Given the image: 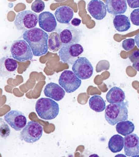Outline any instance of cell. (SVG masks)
Returning <instances> with one entry per match:
<instances>
[{
  "label": "cell",
  "mask_w": 139,
  "mask_h": 157,
  "mask_svg": "<svg viewBox=\"0 0 139 157\" xmlns=\"http://www.w3.org/2000/svg\"><path fill=\"white\" fill-rule=\"evenodd\" d=\"M23 38L28 43L34 56L39 57L48 52V34L42 29L34 28L25 31Z\"/></svg>",
  "instance_id": "1"
},
{
  "label": "cell",
  "mask_w": 139,
  "mask_h": 157,
  "mask_svg": "<svg viewBox=\"0 0 139 157\" xmlns=\"http://www.w3.org/2000/svg\"><path fill=\"white\" fill-rule=\"evenodd\" d=\"M106 121L112 126H115L120 121L128 119V110L126 102L109 104L105 109Z\"/></svg>",
  "instance_id": "2"
},
{
  "label": "cell",
  "mask_w": 139,
  "mask_h": 157,
  "mask_svg": "<svg viewBox=\"0 0 139 157\" xmlns=\"http://www.w3.org/2000/svg\"><path fill=\"white\" fill-rule=\"evenodd\" d=\"M36 111L38 116L45 120H52L59 115V109L57 102L51 98H40L36 102Z\"/></svg>",
  "instance_id": "3"
},
{
  "label": "cell",
  "mask_w": 139,
  "mask_h": 157,
  "mask_svg": "<svg viewBox=\"0 0 139 157\" xmlns=\"http://www.w3.org/2000/svg\"><path fill=\"white\" fill-rule=\"evenodd\" d=\"M12 57L20 62L30 60L33 58V52L28 43L25 40H15L11 47Z\"/></svg>",
  "instance_id": "4"
},
{
  "label": "cell",
  "mask_w": 139,
  "mask_h": 157,
  "mask_svg": "<svg viewBox=\"0 0 139 157\" xmlns=\"http://www.w3.org/2000/svg\"><path fill=\"white\" fill-rule=\"evenodd\" d=\"M39 22V16L31 11H23L18 13L15 20L14 25L18 30L25 32L35 28Z\"/></svg>",
  "instance_id": "5"
},
{
  "label": "cell",
  "mask_w": 139,
  "mask_h": 157,
  "mask_svg": "<svg viewBox=\"0 0 139 157\" xmlns=\"http://www.w3.org/2000/svg\"><path fill=\"white\" fill-rule=\"evenodd\" d=\"M43 134V128L36 121H29L22 129L20 139L29 144L36 143L41 139Z\"/></svg>",
  "instance_id": "6"
},
{
  "label": "cell",
  "mask_w": 139,
  "mask_h": 157,
  "mask_svg": "<svg viewBox=\"0 0 139 157\" xmlns=\"http://www.w3.org/2000/svg\"><path fill=\"white\" fill-rule=\"evenodd\" d=\"M84 52L83 47L79 44L62 45L59 50V57L62 63L73 64L77 58Z\"/></svg>",
  "instance_id": "7"
},
{
  "label": "cell",
  "mask_w": 139,
  "mask_h": 157,
  "mask_svg": "<svg viewBox=\"0 0 139 157\" xmlns=\"http://www.w3.org/2000/svg\"><path fill=\"white\" fill-rule=\"evenodd\" d=\"M59 84L67 93H73L80 88L81 80L73 71L65 70L61 73L59 78Z\"/></svg>",
  "instance_id": "8"
},
{
  "label": "cell",
  "mask_w": 139,
  "mask_h": 157,
  "mask_svg": "<svg viewBox=\"0 0 139 157\" xmlns=\"http://www.w3.org/2000/svg\"><path fill=\"white\" fill-rule=\"evenodd\" d=\"M72 70L81 80L90 78L93 73L92 65L86 57L78 58L73 64Z\"/></svg>",
  "instance_id": "9"
},
{
  "label": "cell",
  "mask_w": 139,
  "mask_h": 157,
  "mask_svg": "<svg viewBox=\"0 0 139 157\" xmlns=\"http://www.w3.org/2000/svg\"><path fill=\"white\" fill-rule=\"evenodd\" d=\"M5 121L16 131H20L27 125V118L20 111L12 110L4 116Z\"/></svg>",
  "instance_id": "10"
},
{
  "label": "cell",
  "mask_w": 139,
  "mask_h": 157,
  "mask_svg": "<svg viewBox=\"0 0 139 157\" xmlns=\"http://www.w3.org/2000/svg\"><path fill=\"white\" fill-rule=\"evenodd\" d=\"M59 35L62 45L78 44L81 39L82 30L70 26L62 30Z\"/></svg>",
  "instance_id": "11"
},
{
  "label": "cell",
  "mask_w": 139,
  "mask_h": 157,
  "mask_svg": "<svg viewBox=\"0 0 139 157\" xmlns=\"http://www.w3.org/2000/svg\"><path fill=\"white\" fill-rule=\"evenodd\" d=\"M124 151L128 157L139 155V137L137 134H131L124 138Z\"/></svg>",
  "instance_id": "12"
},
{
  "label": "cell",
  "mask_w": 139,
  "mask_h": 157,
  "mask_svg": "<svg viewBox=\"0 0 139 157\" xmlns=\"http://www.w3.org/2000/svg\"><path fill=\"white\" fill-rule=\"evenodd\" d=\"M87 11L93 18L102 20L107 13V8L104 3L101 0H91L87 6Z\"/></svg>",
  "instance_id": "13"
},
{
  "label": "cell",
  "mask_w": 139,
  "mask_h": 157,
  "mask_svg": "<svg viewBox=\"0 0 139 157\" xmlns=\"http://www.w3.org/2000/svg\"><path fill=\"white\" fill-rule=\"evenodd\" d=\"M55 16L50 12H43L39 15V25L45 32L51 33L55 30L57 21Z\"/></svg>",
  "instance_id": "14"
},
{
  "label": "cell",
  "mask_w": 139,
  "mask_h": 157,
  "mask_svg": "<svg viewBox=\"0 0 139 157\" xmlns=\"http://www.w3.org/2000/svg\"><path fill=\"white\" fill-rule=\"evenodd\" d=\"M44 93L46 97L52 98L54 101H60L64 98L66 92L60 85L50 82L45 86Z\"/></svg>",
  "instance_id": "15"
},
{
  "label": "cell",
  "mask_w": 139,
  "mask_h": 157,
  "mask_svg": "<svg viewBox=\"0 0 139 157\" xmlns=\"http://www.w3.org/2000/svg\"><path fill=\"white\" fill-rule=\"evenodd\" d=\"M18 64L15 59L5 57L0 60L1 75L3 77H9L16 71Z\"/></svg>",
  "instance_id": "16"
},
{
  "label": "cell",
  "mask_w": 139,
  "mask_h": 157,
  "mask_svg": "<svg viewBox=\"0 0 139 157\" xmlns=\"http://www.w3.org/2000/svg\"><path fill=\"white\" fill-rule=\"evenodd\" d=\"M105 4L107 12L113 15L123 14L127 11L126 0H106Z\"/></svg>",
  "instance_id": "17"
},
{
  "label": "cell",
  "mask_w": 139,
  "mask_h": 157,
  "mask_svg": "<svg viewBox=\"0 0 139 157\" xmlns=\"http://www.w3.org/2000/svg\"><path fill=\"white\" fill-rule=\"evenodd\" d=\"M55 16L59 23L68 24L73 18V10L67 6L59 7L56 10Z\"/></svg>",
  "instance_id": "18"
},
{
  "label": "cell",
  "mask_w": 139,
  "mask_h": 157,
  "mask_svg": "<svg viewBox=\"0 0 139 157\" xmlns=\"http://www.w3.org/2000/svg\"><path fill=\"white\" fill-rule=\"evenodd\" d=\"M125 93L120 88L114 86L111 88L106 95V98L109 103H119L125 100Z\"/></svg>",
  "instance_id": "19"
},
{
  "label": "cell",
  "mask_w": 139,
  "mask_h": 157,
  "mask_svg": "<svg viewBox=\"0 0 139 157\" xmlns=\"http://www.w3.org/2000/svg\"><path fill=\"white\" fill-rule=\"evenodd\" d=\"M113 24L116 30L119 32H124L129 29L131 27V24L128 17L123 14L115 15Z\"/></svg>",
  "instance_id": "20"
},
{
  "label": "cell",
  "mask_w": 139,
  "mask_h": 157,
  "mask_svg": "<svg viewBox=\"0 0 139 157\" xmlns=\"http://www.w3.org/2000/svg\"><path fill=\"white\" fill-rule=\"evenodd\" d=\"M108 147L113 153L121 151L124 147V138L120 135H115L109 139Z\"/></svg>",
  "instance_id": "21"
},
{
  "label": "cell",
  "mask_w": 139,
  "mask_h": 157,
  "mask_svg": "<svg viewBox=\"0 0 139 157\" xmlns=\"http://www.w3.org/2000/svg\"><path fill=\"white\" fill-rule=\"evenodd\" d=\"M116 131L119 134L126 136L134 132L135 126L132 121H120L116 124Z\"/></svg>",
  "instance_id": "22"
},
{
  "label": "cell",
  "mask_w": 139,
  "mask_h": 157,
  "mask_svg": "<svg viewBox=\"0 0 139 157\" xmlns=\"http://www.w3.org/2000/svg\"><path fill=\"white\" fill-rule=\"evenodd\" d=\"M89 104L90 109L96 112H102L106 109V103L100 95H93L90 98Z\"/></svg>",
  "instance_id": "23"
},
{
  "label": "cell",
  "mask_w": 139,
  "mask_h": 157,
  "mask_svg": "<svg viewBox=\"0 0 139 157\" xmlns=\"http://www.w3.org/2000/svg\"><path fill=\"white\" fill-rule=\"evenodd\" d=\"M62 46L60 36L56 32L52 33L48 36V47L51 52H56L60 50Z\"/></svg>",
  "instance_id": "24"
},
{
  "label": "cell",
  "mask_w": 139,
  "mask_h": 157,
  "mask_svg": "<svg viewBox=\"0 0 139 157\" xmlns=\"http://www.w3.org/2000/svg\"><path fill=\"white\" fill-rule=\"evenodd\" d=\"M45 9V2L42 0H35L31 5V10L35 13L42 12Z\"/></svg>",
  "instance_id": "25"
},
{
  "label": "cell",
  "mask_w": 139,
  "mask_h": 157,
  "mask_svg": "<svg viewBox=\"0 0 139 157\" xmlns=\"http://www.w3.org/2000/svg\"><path fill=\"white\" fill-rule=\"evenodd\" d=\"M135 40L133 38L125 39L122 43V47L124 50L129 52L134 48L135 46Z\"/></svg>",
  "instance_id": "26"
},
{
  "label": "cell",
  "mask_w": 139,
  "mask_h": 157,
  "mask_svg": "<svg viewBox=\"0 0 139 157\" xmlns=\"http://www.w3.org/2000/svg\"><path fill=\"white\" fill-rule=\"evenodd\" d=\"M130 20L134 25L139 26V9L132 11L130 14Z\"/></svg>",
  "instance_id": "27"
},
{
  "label": "cell",
  "mask_w": 139,
  "mask_h": 157,
  "mask_svg": "<svg viewBox=\"0 0 139 157\" xmlns=\"http://www.w3.org/2000/svg\"><path fill=\"white\" fill-rule=\"evenodd\" d=\"M1 136L2 137L5 138L7 136H9L10 134V129L9 127L5 123H3L1 122Z\"/></svg>",
  "instance_id": "28"
},
{
  "label": "cell",
  "mask_w": 139,
  "mask_h": 157,
  "mask_svg": "<svg viewBox=\"0 0 139 157\" xmlns=\"http://www.w3.org/2000/svg\"><path fill=\"white\" fill-rule=\"evenodd\" d=\"M129 58L132 63L139 60V50H134L129 56Z\"/></svg>",
  "instance_id": "29"
},
{
  "label": "cell",
  "mask_w": 139,
  "mask_h": 157,
  "mask_svg": "<svg viewBox=\"0 0 139 157\" xmlns=\"http://www.w3.org/2000/svg\"><path fill=\"white\" fill-rule=\"evenodd\" d=\"M127 2L131 9L139 8V0H127Z\"/></svg>",
  "instance_id": "30"
},
{
  "label": "cell",
  "mask_w": 139,
  "mask_h": 157,
  "mask_svg": "<svg viewBox=\"0 0 139 157\" xmlns=\"http://www.w3.org/2000/svg\"><path fill=\"white\" fill-rule=\"evenodd\" d=\"M81 23V20L78 18H73L71 21V24L75 27L79 26V25H80Z\"/></svg>",
  "instance_id": "31"
},
{
  "label": "cell",
  "mask_w": 139,
  "mask_h": 157,
  "mask_svg": "<svg viewBox=\"0 0 139 157\" xmlns=\"http://www.w3.org/2000/svg\"><path fill=\"white\" fill-rule=\"evenodd\" d=\"M132 66L137 71L139 72V60L134 62L132 64Z\"/></svg>",
  "instance_id": "32"
},
{
  "label": "cell",
  "mask_w": 139,
  "mask_h": 157,
  "mask_svg": "<svg viewBox=\"0 0 139 157\" xmlns=\"http://www.w3.org/2000/svg\"><path fill=\"white\" fill-rule=\"evenodd\" d=\"M135 41H136V44L137 47L139 48V34H137L136 36H135V38H134Z\"/></svg>",
  "instance_id": "33"
}]
</instances>
